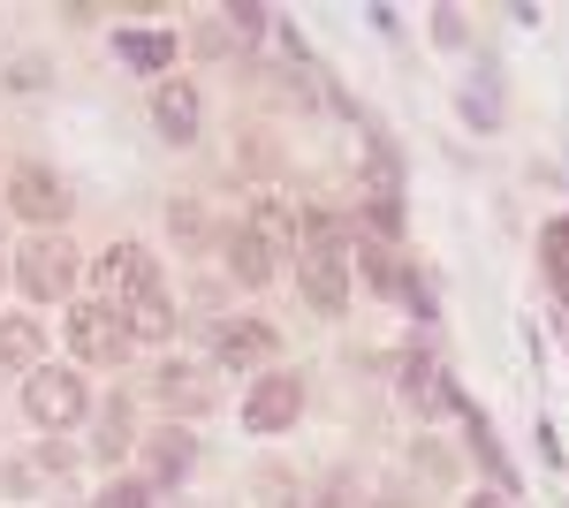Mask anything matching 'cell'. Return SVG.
Wrapping results in <instances>:
<instances>
[{
  "label": "cell",
  "instance_id": "cell-18",
  "mask_svg": "<svg viewBox=\"0 0 569 508\" xmlns=\"http://www.w3.org/2000/svg\"><path fill=\"white\" fill-rule=\"evenodd\" d=\"M99 508H152V494H144L137 478H114V486H107V501H99Z\"/></svg>",
  "mask_w": 569,
  "mask_h": 508
},
{
  "label": "cell",
  "instance_id": "cell-13",
  "mask_svg": "<svg viewBox=\"0 0 569 508\" xmlns=\"http://www.w3.org/2000/svg\"><path fill=\"white\" fill-rule=\"evenodd\" d=\"M122 61H130V69H168V61H176V39H168V31H122Z\"/></svg>",
  "mask_w": 569,
  "mask_h": 508
},
{
  "label": "cell",
  "instance_id": "cell-10",
  "mask_svg": "<svg viewBox=\"0 0 569 508\" xmlns=\"http://www.w3.org/2000/svg\"><path fill=\"white\" fill-rule=\"evenodd\" d=\"M266 349H273V327H266V319H236V327H220V365H259Z\"/></svg>",
  "mask_w": 569,
  "mask_h": 508
},
{
  "label": "cell",
  "instance_id": "cell-19",
  "mask_svg": "<svg viewBox=\"0 0 569 508\" xmlns=\"http://www.w3.org/2000/svg\"><path fill=\"white\" fill-rule=\"evenodd\" d=\"M99 440H107V448H122V440H130V410H122V402L99 418Z\"/></svg>",
  "mask_w": 569,
  "mask_h": 508
},
{
  "label": "cell",
  "instance_id": "cell-4",
  "mask_svg": "<svg viewBox=\"0 0 569 508\" xmlns=\"http://www.w3.org/2000/svg\"><path fill=\"white\" fill-rule=\"evenodd\" d=\"M8 212H23L31 228H53V220L69 212V190H61L46 168H16L8 175Z\"/></svg>",
  "mask_w": 569,
  "mask_h": 508
},
{
  "label": "cell",
  "instance_id": "cell-1",
  "mask_svg": "<svg viewBox=\"0 0 569 508\" xmlns=\"http://www.w3.org/2000/svg\"><path fill=\"white\" fill-rule=\"evenodd\" d=\"M23 410H31L39 425H61V432H69V425L91 410V395H84V380H77V372L39 365V372H31V387H23Z\"/></svg>",
  "mask_w": 569,
  "mask_h": 508
},
{
  "label": "cell",
  "instance_id": "cell-8",
  "mask_svg": "<svg viewBox=\"0 0 569 508\" xmlns=\"http://www.w3.org/2000/svg\"><path fill=\"white\" fill-rule=\"evenodd\" d=\"M152 122H160V137H198V91L190 84H160L152 91Z\"/></svg>",
  "mask_w": 569,
  "mask_h": 508
},
{
  "label": "cell",
  "instance_id": "cell-12",
  "mask_svg": "<svg viewBox=\"0 0 569 508\" xmlns=\"http://www.w3.org/2000/svg\"><path fill=\"white\" fill-rule=\"evenodd\" d=\"M251 236H259L266 251L281 258L289 243H297V220H289V206H281V198H259V206H251Z\"/></svg>",
  "mask_w": 569,
  "mask_h": 508
},
{
  "label": "cell",
  "instance_id": "cell-17",
  "mask_svg": "<svg viewBox=\"0 0 569 508\" xmlns=\"http://www.w3.org/2000/svg\"><path fill=\"white\" fill-rule=\"evenodd\" d=\"M433 387H440L433 357H402V395H418V402H426V395H433Z\"/></svg>",
  "mask_w": 569,
  "mask_h": 508
},
{
  "label": "cell",
  "instance_id": "cell-6",
  "mask_svg": "<svg viewBox=\"0 0 569 508\" xmlns=\"http://www.w3.org/2000/svg\"><path fill=\"white\" fill-rule=\"evenodd\" d=\"M99 281H107V297H122V303L160 297V289H152V251H144V243H114V251L99 258Z\"/></svg>",
  "mask_w": 569,
  "mask_h": 508
},
{
  "label": "cell",
  "instance_id": "cell-15",
  "mask_svg": "<svg viewBox=\"0 0 569 508\" xmlns=\"http://www.w3.org/2000/svg\"><path fill=\"white\" fill-rule=\"evenodd\" d=\"M190 464H198L190 432H160V440H152V470H160V478H190Z\"/></svg>",
  "mask_w": 569,
  "mask_h": 508
},
{
  "label": "cell",
  "instance_id": "cell-11",
  "mask_svg": "<svg viewBox=\"0 0 569 508\" xmlns=\"http://www.w3.org/2000/svg\"><path fill=\"white\" fill-rule=\"evenodd\" d=\"M228 266H236V281L243 289H259V281H273V251H266L251 228H236V243H228Z\"/></svg>",
  "mask_w": 569,
  "mask_h": 508
},
{
  "label": "cell",
  "instance_id": "cell-14",
  "mask_svg": "<svg viewBox=\"0 0 569 508\" xmlns=\"http://www.w3.org/2000/svg\"><path fill=\"white\" fill-rule=\"evenodd\" d=\"M160 395H168L176 410H206V402H213V395H206V372H190V365H168V372H160Z\"/></svg>",
  "mask_w": 569,
  "mask_h": 508
},
{
  "label": "cell",
  "instance_id": "cell-20",
  "mask_svg": "<svg viewBox=\"0 0 569 508\" xmlns=\"http://www.w3.org/2000/svg\"><path fill=\"white\" fill-rule=\"evenodd\" d=\"M471 508H509V501H493V494H479V501H471Z\"/></svg>",
  "mask_w": 569,
  "mask_h": 508
},
{
  "label": "cell",
  "instance_id": "cell-9",
  "mask_svg": "<svg viewBox=\"0 0 569 508\" xmlns=\"http://www.w3.org/2000/svg\"><path fill=\"white\" fill-rule=\"evenodd\" d=\"M39 319H0V372H39Z\"/></svg>",
  "mask_w": 569,
  "mask_h": 508
},
{
  "label": "cell",
  "instance_id": "cell-2",
  "mask_svg": "<svg viewBox=\"0 0 569 508\" xmlns=\"http://www.w3.org/2000/svg\"><path fill=\"white\" fill-rule=\"evenodd\" d=\"M16 281H23L31 297H69V289H77V251L53 243V236H31V243L16 251Z\"/></svg>",
  "mask_w": 569,
  "mask_h": 508
},
{
  "label": "cell",
  "instance_id": "cell-3",
  "mask_svg": "<svg viewBox=\"0 0 569 508\" xmlns=\"http://www.w3.org/2000/svg\"><path fill=\"white\" fill-rule=\"evenodd\" d=\"M69 349H77L84 365H122V349H130L122 311H107V303H77V311H69Z\"/></svg>",
  "mask_w": 569,
  "mask_h": 508
},
{
  "label": "cell",
  "instance_id": "cell-16",
  "mask_svg": "<svg viewBox=\"0 0 569 508\" xmlns=\"http://www.w3.org/2000/svg\"><path fill=\"white\" fill-rule=\"evenodd\" d=\"M130 335H137V341H168V335H176V311H168V297L130 303Z\"/></svg>",
  "mask_w": 569,
  "mask_h": 508
},
{
  "label": "cell",
  "instance_id": "cell-7",
  "mask_svg": "<svg viewBox=\"0 0 569 508\" xmlns=\"http://www.w3.org/2000/svg\"><path fill=\"white\" fill-rule=\"evenodd\" d=\"M350 266H342V243L335 251H305V289H311V303L319 311H342L350 303V281H342Z\"/></svg>",
  "mask_w": 569,
  "mask_h": 508
},
{
  "label": "cell",
  "instance_id": "cell-5",
  "mask_svg": "<svg viewBox=\"0 0 569 508\" xmlns=\"http://www.w3.org/2000/svg\"><path fill=\"white\" fill-rule=\"evenodd\" d=\"M297 418H305V387L289 380V372L259 380L251 402H243V425H251V432H281V425H297Z\"/></svg>",
  "mask_w": 569,
  "mask_h": 508
}]
</instances>
